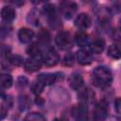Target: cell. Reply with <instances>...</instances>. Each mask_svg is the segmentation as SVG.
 <instances>
[{"instance_id": "6da1fadb", "label": "cell", "mask_w": 121, "mask_h": 121, "mask_svg": "<svg viewBox=\"0 0 121 121\" xmlns=\"http://www.w3.org/2000/svg\"><path fill=\"white\" fill-rule=\"evenodd\" d=\"M92 79L95 86L106 88L111 85L112 81V75L109 68L105 66H97L93 71Z\"/></svg>"}, {"instance_id": "7a4b0ae2", "label": "cell", "mask_w": 121, "mask_h": 121, "mask_svg": "<svg viewBox=\"0 0 121 121\" xmlns=\"http://www.w3.org/2000/svg\"><path fill=\"white\" fill-rule=\"evenodd\" d=\"M43 11L45 17L47 18V21H48L49 25L52 27H57V26H60V19H59L55 5H53V4L44 5L43 8Z\"/></svg>"}, {"instance_id": "3957f363", "label": "cell", "mask_w": 121, "mask_h": 121, "mask_svg": "<svg viewBox=\"0 0 121 121\" xmlns=\"http://www.w3.org/2000/svg\"><path fill=\"white\" fill-rule=\"evenodd\" d=\"M60 60V57L58 55V53L56 52V50L52 47H48L46 48L42 55V62L50 67V66H55Z\"/></svg>"}, {"instance_id": "277c9868", "label": "cell", "mask_w": 121, "mask_h": 121, "mask_svg": "<svg viewBox=\"0 0 121 121\" xmlns=\"http://www.w3.org/2000/svg\"><path fill=\"white\" fill-rule=\"evenodd\" d=\"M55 43L61 50H67L72 46V39L67 31L60 30L55 37Z\"/></svg>"}, {"instance_id": "5b68a950", "label": "cell", "mask_w": 121, "mask_h": 121, "mask_svg": "<svg viewBox=\"0 0 121 121\" xmlns=\"http://www.w3.org/2000/svg\"><path fill=\"white\" fill-rule=\"evenodd\" d=\"M78 10V5L72 1H63L60 4V12L65 19H71Z\"/></svg>"}, {"instance_id": "8992f818", "label": "cell", "mask_w": 121, "mask_h": 121, "mask_svg": "<svg viewBox=\"0 0 121 121\" xmlns=\"http://www.w3.org/2000/svg\"><path fill=\"white\" fill-rule=\"evenodd\" d=\"M108 103L105 100L99 101L93 112V121H104L107 118Z\"/></svg>"}, {"instance_id": "52a82bcc", "label": "cell", "mask_w": 121, "mask_h": 121, "mask_svg": "<svg viewBox=\"0 0 121 121\" xmlns=\"http://www.w3.org/2000/svg\"><path fill=\"white\" fill-rule=\"evenodd\" d=\"M72 117L75 121H87L88 119V109L83 103L75 105L71 111Z\"/></svg>"}, {"instance_id": "ba28073f", "label": "cell", "mask_w": 121, "mask_h": 121, "mask_svg": "<svg viewBox=\"0 0 121 121\" xmlns=\"http://www.w3.org/2000/svg\"><path fill=\"white\" fill-rule=\"evenodd\" d=\"M76 58H77L78 62L81 65H88L93 61L92 52L85 48L79 49L76 54Z\"/></svg>"}, {"instance_id": "9c48e42d", "label": "cell", "mask_w": 121, "mask_h": 121, "mask_svg": "<svg viewBox=\"0 0 121 121\" xmlns=\"http://www.w3.org/2000/svg\"><path fill=\"white\" fill-rule=\"evenodd\" d=\"M92 25V20L89 14L87 13H80L75 19V26H78L79 29H86L90 27Z\"/></svg>"}, {"instance_id": "30bf717a", "label": "cell", "mask_w": 121, "mask_h": 121, "mask_svg": "<svg viewBox=\"0 0 121 121\" xmlns=\"http://www.w3.org/2000/svg\"><path fill=\"white\" fill-rule=\"evenodd\" d=\"M36 80L39 81L43 87H45V86L52 85L57 80H59V77L57 76V74L46 73V74H41V75H39L37 77Z\"/></svg>"}, {"instance_id": "8fae6325", "label": "cell", "mask_w": 121, "mask_h": 121, "mask_svg": "<svg viewBox=\"0 0 121 121\" xmlns=\"http://www.w3.org/2000/svg\"><path fill=\"white\" fill-rule=\"evenodd\" d=\"M74 41H75L77 45L81 46L83 48L86 47L87 45H90V43L92 42L91 39H90V36L83 30H80V31H78L75 34Z\"/></svg>"}, {"instance_id": "7c38bea8", "label": "cell", "mask_w": 121, "mask_h": 121, "mask_svg": "<svg viewBox=\"0 0 121 121\" xmlns=\"http://www.w3.org/2000/svg\"><path fill=\"white\" fill-rule=\"evenodd\" d=\"M42 60L41 59H37V58H28L27 60H25V63H24V66H25V69L27 71V72H36L38 71L41 66H42Z\"/></svg>"}, {"instance_id": "4fadbf2b", "label": "cell", "mask_w": 121, "mask_h": 121, "mask_svg": "<svg viewBox=\"0 0 121 121\" xmlns=\"http://www.w3.org/2000/svg\"><path fill=\"white\" fill-rule=\"evenodd\" d=\"M26 21L28 24L34 26H38L41 22V11L37 8H33L28 11L26 16Z\"/></svg>"}, {"instance_id": "5bb4252c", "label": "cell", "mask_w": 121, "mask_h": 121, "mask_svg": "<svg viewBox=\"0 0 121 121\" xmlns=\"http://www.w3.org/2000/svg\"><path fill=\"white\" fill-rule=\"evenodd\" d=\"M34 37V32L27 27H22L18 31V38L19 41L23 43H28L32 41Z\"/></svg>"}, {"instance_id": "9a60e30c", "label": "cell", "mask_w": 121, "mask_h": 121, "mask_svg": "<svg viewBox=\"0 0 121 121\" xmlns=\"http://www.w3.org/2000/svg\"><path fill=\"white\" fill-rule=\"evenodd\" d=\"M78 98L81 101V103L86 104L93 102L95 99V94L92 90L89 88H83L78 92Z\"/></svg>"}, {"instance_id": "2e32d148", "label": "cell", "mask_w": 121, "mask_h": 121, "mask_svg": "<svg viewBox=\"0 0 121 121\" xmlns=\"http://www.w3.org/2000/svg\"><path fill=\"white\" fill-rule=\"evenodd\" d=\"M15 16H16V13H15V9H13V7L5 6V7L2 8V9H1V17L8 24L9 22L13 21Z\"/></svg>"}, {"instance_id": "e0dca14e", "label": "cell", "mask_w": 121, "mask_h": 121, "mask_svg": "<svg viewBox=\"0 0 121 121\" xmlns=\"http://www.w3.org/2000/svg\"><path fill=\"white\" fill-rule=\"evenodd\" d=\"M83 83H84V80L80 76V74L78 73H73L69 77V84L74 90H78L82 88Z\"/></svg>"}, {"instance_id": "ac0fdd59", "label": "cell", "mask_w": 121, "mask_h": 121, "mask_svg": "<svg viewBox=\"0 0 121 121\" xmlns=\"http://www.w3.org/2000/svg\"><path fill=\"white\" fill-rule=\"evenodd\" d=\"M89 48H90V51L92 53L99 54L105 48V42L101 38H96V39H95L94 41L91 42V43L89 45Z\"/></svg>"}, {"instance_id": "d6986e66", "label": "cell", "mask_w": 121, "mask_h": 121, "mask_svg": "<svg viewBox=\"0 0 121 121\" xmlns=\"http://www.w3.org/2000/svg\"><path fill=\"white\" fill-rule=\"evenodd\" d=\"M111 15L112 12L109 9V8H100L97 11V20L101 23V24H108L110 19H111Z\"/></svg>"}, {"instance_id": "ffe728a7", "label": "cell", "mask_w": 121, "mask_h": 121, "mask_svg": "<svg viewBox=\"0 0 121 121\" xmlns=\"http://www.w3.org/2000/svg\"><path fill=\"white\" fill-rule=\"evenodd\" d=\"M27 54L31 57V58H37V59H41L42 60V55H43V51L41 50V47L39 46V44L37 43H32L30 44L27 49H26Z\"/></svg>"}, {"instance_id": "44dd1931", "label": "cell", "mask_w": 121, "mask_h": 121, "mask_svg": "<svg viewBox=\"0 0 121 121\" xmlns=\"http://www.w3.org/2000/svg\"><path fill=\"white\" fill-rule=\"evenodd\" d=\"M18 106L21 111H26L31 107V101L28 95H21L18 98Z\"/></svg>"}, {"instance_id": "7402d4cb", "label": "cell", "mask_w": 121, "mask_h": 121, "mask_svg": "<svg viewBox=\"0 0 121 121\" xmlns=\"http://www.w3.org/2000/svg\"><path fill=\"white\" fill-rule=\"evenodd\" d=\"M107 53H108V56L111 57L112 59H115V60L120 59L121 58V47L117 44H111L108 47Z\"/></svg>"}, {"instance_id": "603a6c76", "label": "cell", "mask_w": 121, "mask_h": 121, "mask_svg": "<svg viewBox=\"0 0 121 121\" xmlns=\"http://www.w3.org/2000/svg\"><path fill=\"white\" fill-rule=\"evenodd\" d=\"M0 81H1V86H2V88H4V89H9V88L11 87L13 79H12V77H11L9 74H8V73H3V74L1 75V77H0Z\"/></svg>"}, {"instance_id": "cb8c5ba5", "label": "cell", "mask_w": 121, "mask_h": 121, "mask_svg": "<svg viewBox=\"0 0 121 121\" xmlns=\"http://www.w3.org/2000/svg\"><path fill=\"white\" fill-rule=\"evenodd\" d=\"M23 121H46V119L40 112H30L24 118Z\"/></svg>"}, {"instance_id": "d4e9b609", "label": "cell", "mask_w": 121, "mask_h": 121, "mask_svg": "<svg viewBox=\"0 0 121 121\" xmlns=\"http://www.w3.org/2000/svg\"><path fill=\"white\" fill-rule=\"evenodd\" d=\"M8 61H9L11 65H13V66H20V65H22L23 63H25L23 57H21L20 55H11V56L9 58Z\"/></svg>"}, {"instance_id": "484cf974", "label": "cell", "mask_w": 121, "mask_h": 121, "mask_svg": "<svg viewBox=\"0 0 121 121\" xmlns=\"http://www.w3.org/2000/svg\"><path fill=\"white\" fill-rule=\"evenodd\" d=\"M38 40H39L40 43H42V44H46V43H48L49 41H50V35H49V33H48L46 30L42 29V30L39 32V34H38Z\"/></svg>"}, {"instance_id": "4316f807", "label": "cell", "mask_w": 121, "mask_h": 121, "mask_svg": "<svg viewBox=\"0 0 121 121\" xmlns=\"http://www.w3.org/2000/svg\"><path fill=\"white\" fill-rule=\"evenodd\" d=\"M10 56H11L10 55V47L3 44L1 46V57L3 59V61H8V60Z\"/></svg>"}, {"instance_id": "83f0119b", "label": "cell", "mask_w": 121, "mask_h": 121, "mask_svg": "<svg viewBox=\"0 0 121 121\" xmlns=\"http://www.w3.org/2000/svg\"><path fill=\"white\" fill-rule=\"evenodd\" d=\"M12 104H13V99H12L11 95H2V104H1L2 106L6 107L9 110V109L11 108Z\"/></svg>"}, {"instance_id": "f1b7e54d", "label": "cell", "mask_w": 121, "mask_h": 121, "mask_svg": "<svg viewBox=\"0 0 121 121\" xmlns=\"http://www.w3.org/2000/svg\"><path fill=\"white\" fill-rule=\"evenodd\" d=\"M43 86L39 82V81H37V80H35L32 84H31V90H32V92L35 94V95H40L41 93H42V91L43 90Z\"/></svg>"}, {"instance_id": "f546056e", "label": "cell", "mask_w": 121, "mask_h": 121, "mask_svg": "<svg viewBox=\"0 0 121 121\" xmlns=\"http://www.w3.org/2000/svg\"><path fill=\"white\" fill-rule=\"evenodd\" d=\"M112 39L115 42L121 43V29L120 28H114L112 30Z\"/></svg>"}, {"instance_id": "4dcf8cb0", "label": "cell", "mask_w": 121, "mask_h": 121, "mask_svg": "<svg viewBox=\"0 0 121 121\" xmlns=\"http://www.w3.org/2000/svg\"><path fill=\"white\" fill-rule=\"evenodd\" d=\"M64 63L65 65H73L74 62H75V56L72 54V53H67L65 56H64Z\"/></svg>"}, {"instance_id": "1f68e13d", "label": "cell", "mask_w": 121, "mask_h": 121, "mask_svg": "<svg viewBox=\"0 0 121 121\" xmlns=\"http://www.w3.org/2000/svg\"><path fill=\"white\" fill-rule=\"evenodd\" d=\"M10 29H11V27H10L9 25H5V24H3V25L1 26V30H0L1 38H2V39H5V37L10 32Z\"/></svg>"}, {"instance_id": "d6a6232c", "label": "cell", "mask_w": 121, "mask_h": 121, "mask_svg": "<svg viewBox=\"0 0 121 121\" xmlns=\"http://www.w3.org/2000/svg\"><path fill=\"white\" fill-rule=\"evenodd\" d=\"M112 8H109V9L111 10L112 14V13H119L121 12V2H114L112 5Z\"/></svg>"}, {"instance_id": "836d02e7", "label": "cell", "mask_w": 121, "mask_h": 121, "mask_svg": "<svg viewBox=\"0 0 121 121\" xmlns=\"http://www.w3.org/2000/svg\"><path fill=\"white\" fill-rule=\"evenodd\" d=\"M114 106H115L116 112H117L119 114H121V97H118V98L115 99Z\"/></svg>"}, {"instance_id": "e575fe53", "label": "cell", "mask_w": 121, "mask_h": 121, "mask_svg": "<svg viewBox=\"0 0 121 121\" xmlns=\"http://www.w3.org/2000/svg\"><path fill=\"white\" fill-rule=\"evenodd\" d=\"M26 83H27V79H26V78H24V77H20V78H18L17 84H18L19 86H25Z\"/></svg>"}, {"instance_id": "d590c367", "label": "cell", "mask_w": 121, "mask_h": 121, "mask_svg": "<svg viewBox=\"0 0 121 121\" xmlns=\"http://www.w3.org/2000/svg\"><path fill=\"white\" fill-rule=\"evenodd\" d=\"M7 113H8V109L1 105V119H4Z\"/></svg>"}, {"instance_id": "8d00e7d4", "label": "cell", "mask_w": 121, "mask_h": 121, "mask_svg": "<svg viewBox=\"0 0 121 121\" xmlns=\"http://www.w3.org/2000/svg\"><path fill=\"white\" fill-rule=\"evenodd\" d=\"M104 121H121V118H119L117 116H110V117L106 118Z\"/></svg>"}, {"instance_id": "74e56055", "label": "cell", "mask_w": 121, "mask_h": 121, "mask_svg": "<svg viewBox=\"0 0 121 121\" xmlns=\"http://www.w3.org/2000/svg\"><path fill=\"white\" fill-rule=\"evenodd\" d=\"M53 121H66V120H64V119H62V118H56V119H54Z\"/></svg>"}, {"instance_id": "f35d334b", "label": "cell", "mask_w": 121, "mask_h": 121, "mask_svg": "<svg viewBox=\"0 0 121 121\" xmlns=\"http://www.w3.org/2000/svg\"><path fill=\"white\" fill-rule=\"evenodd\" d=\"M119 28L121 29V19H120V21H119Z\"/></svg>"}]
</instances>
